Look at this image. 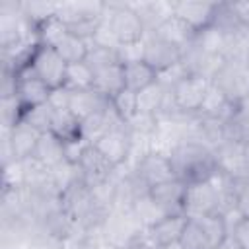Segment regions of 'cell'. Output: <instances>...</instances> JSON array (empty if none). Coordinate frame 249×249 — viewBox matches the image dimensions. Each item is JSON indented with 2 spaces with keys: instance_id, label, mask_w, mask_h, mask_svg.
Returning <instances> with one entry per match:
<instances>
[{
  "instance_id": "836d02e7",
  "label": "cell",
  "mask_w": 249,
  "mask_h": 249,
  "mask_svg": "<svg viewBox=\"0 0 249 249\" xmlns=\"http://www.w3.org/2000/svg\"><path fill=\"white\" fill-rule=\"evenodd\" d=\"M228 35L222 33L220 29H216L214 25L202 29L200 33H196V47L202 51V53H208V54H222L224 56V51H226V45H228ZM226 58V56H224Z\"/></svg>"
},
{
  "instance_id": "f907efd6",
  "label": "cell",
  "mask_w": 249,
  "mask_h": 249,
  "mask_svg": "<svg viewBox=\"0 0 249 249\" xmlns=\"http://www.w3.org/2000/svg\"><path fill=\"white\" fill-rule=\"evenodd\" d=\"M124 249H156V247H154V245L144 237V233H142L136 241H132V243H130V245H126Z\"/></svg>"
},
{
  "instance_id": "60d3db41",
  "label": "cell",
  "mask_w": 249,
  "mask_h": 249,
  "mask_svg": "<svg viewBox=\"0 0 249 249\" xmlns=\"http://www.w3.org/2000/svg\"><path fill=\"white\" fill-rule=\"evenodd\" d=\"M86 62L93 68V72L107 68L111 64H121L115 49H103V47H93V45H89V53H88Z\"/></svg>"
},
{
  "instance_id": "83f0119b",
  "label": "cell",
  "mask_w": 249,
  "mask_h": 249,
  "mask_svg": "<svg viewBox=\"0 0 249 249\" xmlns=\"http://www.w3.org/2000/svg\"><path fill=\"white\" fill-rule=\"evenodd\" d=\"M56 53L62 56V60L66 64H76V62H84L88 58V53H89V43L74 33H66L60 43L54 47Z\"/></svg>"
},
{
  "instance_id": "ee69618b",
  "label": "cell",
  "mask_w": 249,
  "mask_h": 249,
  "mask_svg": "<svg viewBox=\"0 0 249 249\" xmlns=\"http://www.w3.org/2000/svg\"><path fill=\"white\" fill-rule=\"evenodd\" d=\"M117 56L121 64H130V62H138L144 56V39L140 43H128V45H121L117 49Z\"/></svg>"
},
{
  "instance_id": "d6a6232c",
  "label": "cell",
  "mask_w": 249,
  "mask_h": 249,
  "mask_svg": "<svg viewBox=\"0 0 249 249\" xmlns=\"http://www.w3.org/2000/svg\"><path fill=\"white\" fill-rule=\"evenodd\" d=\"M53 134H56L62 142H70V140H78L82 138L80 134V121L68 111H54V119H53Z\"/></svg>"
},
{
  "instance_id": "7402d4cb",
  "label": "cell",
  "mask_w": 249,
  "mask_h": 249,
  "mask_svg": "<svg viewBox=\"0 0 249 249\" xmlns=\"http://www.w3.org/2000/svg\"><path fill=\"white\" fill-rule=\"evenodd\" d=\"M233 107L235 103L230 101L214 84H210V89L200 105V111L196 113L198 117L202 119H212V121H222V123H228L231 113H233Z\"/></svg>"
},
{
  "instance_id": "8d00e7d4",
  "label": "cell",
  "mask_w": 249,
  "mask_h": 249,
  "mask_svg": "<svg viewBox=\"0 0 249 249\" xmlns=\"http://www.w3.org/2000/svg\"><path fill=\"white\" fill-rule=\"evenodd\" d=\"M111 107L124 123H128L138 115V93L124 88L111 99Z\"/></svg>"
},
{
  "instance_id": "681fc988",
  "label": "cell",
  "mask_w": 249,
  "mask_h": 249,
  "mask_svg": "<svg viewBox=\"0 0 249 249\" xmlns=\"http://www.w3.org/2000/svg\"><path fill=\"white\" fill-rule=\"evenodd\" d=\"M233 10L237 12L239 19L245 23V27H249V2H231Z\"/></svg>"
},
{
  "instance_id": "d590c367",
  "label": "cell",
  "mask_w": 249,
  "mask_h": 249,
  "mask_svg": "<svg viewBox=\"0 0 249 249\" xmlns=\"http://www.w3.org/2000/svg\"><path fill=\"white\" fill-rule=\"evenodd\" d=\"M53 119H54V109L49 103H43V105H37L33 109H27L23 113V119L21 121L27 123L29 126H33L37 132L45 134V132H51Z\"/></svg>"
},
{
  "instance_id": "2e32d148",
  "label": "cell",
  "mask_w": 249,
  "mask_h": 249,
  "mask_svg": "<svg viewBox=\"0 0 249 249\" xmlns=\"http://www.w3.org/2000/svg\"><path fill=\"white\" fill-rule=\"evenodd\" d=\"M185 191H187V183L175 177L165 183L154 185L150 189V196L165 214H183Z\"/></svg>"
},
{
  "instance_id": "4dcf8cb0",
  "label": "cell",
  "mask_w": 249,
  "mask_h": 249,
  "mask_svg": "<svg viewBox=\"0 0 249 249\" xmlns=\"http://www.w3.org/2000/svg\"><path fill=\"white\" fill-rule=\"evenodd\" d=\"M130 212H132V216L136 218V222L142 226L144 231H146L148 228H152L156 222H160L163 216H167V214L152 200L150 193L144 195V196H140V198H136V202L132 204Z\"/></svg>"
},
{
  "instance_id": "ba28073f",
  "label": "cell",
  "mask_w": 249,
  "mask_h": 249,
  "mask_svg": "<svg viewBox=\"0 0 249 249\" xmlns=\"http://www.w3.org/2000/svg\"><path fill=\"white\" fill-rule=\"evenodd\" d=\"M93 146L115 167L126 165L130 161V152H132V136H130V130H128L126 123L111 128L109 132H105Z\"/></svg>"
},
{
  "instance_id": "5b68a950",
  "label": "cell",
  "mask_w": 249,
  "mask_h": 249,
  "mask_svg": "<svg viewBox=\"0 0 249 249\" xmlns=\"http://www.w3.org/2000/svg\"><path fill=\"white\" fill-rule=\"evenodd\" d=\"M212 84L233 103L249 97V68L245 60H226Z\"/></svg>"
},
{
  "instance_id": "8992f818",
  "label": "cell",
  "mask_w": 249,
  "mask_h": 249,
  "mask_svg": "<svg viewBox=\"0 0 249 249\" xmlns=\"http://www.w3.org/2000/svg\"><path fill=\"white\" fill-rule=\"evenodd\" d=\"M76 167H78L80 181L84 185H88L89 189H97V187L109 183L115 177L117 169H119L93 144H89L86 148V152H84V156H82V160Z\"/></svg>"
},
{
  "instance_id": "bcb514c9",
  "label": "cell",
  "mask_w": 249,
  "mask_h": 249,
  "mask_svg": "<svg viewBox=\"0 0 249 249\" xmlns=\"http://www.w3.org/2000/svg\"><path fill=\"white\" fill-rule=\"evenodd\" d=\"M88 146H89V144H88L84 138L64 142V160H66L68 163H72V165H78Z\"/></svg>"
},
{
  "instance_id": "30bf717a",
  "label": "cell",
  "mask_w": 249,
  "mask_h": 249,
  "mask_svg": "<svg viewBox=\"0 0 249 249\" xmlns=\"http://www.w3.org/2000/svg\"><path fill=\"white\" fill-rule=\"evenodd\" d=\"M183 58V51L175 45H171L169 41L161 39L156 33H146L144 37V56L142 60L146 64H150L158 74L171 68L173 64L181 62Z\"/></svg>"
},
{
  "instance_id": "52a82bcc",
  "label": "cell",
  "mask_w": 249,
  "mask_h": 249,
  "mask_svg": "<svg viewBox=\"0 0 249 249\" xmlns=\"http://www.w3.org/2000/svg\"><path fill=\"white\" fill-rule=\"evenodd\" d=\"M144 233L130 210H113L103 226V235L115 249H124Z\"/></svg>"
},
{
  "instance_id": "484cf974",
  "label": "cell",
  "mask_w": 249,
  "mask_h": 249,
  "mask_svg": "<svg viewBox=\"0 0 249 249\" xmlns=\"http://www.w3.org/2000/svg\"><path fill=\"white\" fill-rule=\"evenodd\" d=\"M33 158L37 161H41L45 167L53 169V167L60 165L62 161H66L64 160V142L56 134L45 132L39 138V144H37V150H35Z\"/></svg>"
},
{
  "instance_id": "1f68e13d",
  "label": "cell",
  "mask_w": 249,
  "mask_h": 249,
  "mask_svg": "<svg viewBox=\"0 0 249 249\" xmlns=\"http://www.w3.org/2000/svg\"><path fill=\"white\" fill-rule=\"evenodd\" d=\"M58 2H21V16L35 31L49 19L56 18Z\"/></svg>"
},
{
  "instance_id": "ab89813d",
  "label": "cell",
  "mask_w": 249,
  "mask_h": 249,
  "mask_svg": "<svg viewBox=\"0 0 249 249\" xmlns=\"http://www.w3.org/2000/svg\"><path fill=\"white\" fill-rule=\"evenodd\" d=\"M179 243H181L183 249H210V245H208L198 222L191 220V218H189V222H187V226L183 230V235H181Z\"/></svg>"
},
{
  "instance_id": "4316f807",
  "label": "cell",
  "mask_w": 249,
  "mask_h": 249,
  "mask_svg": "<svg viewBox=\"0 0 249 249\" xmlns=\"http://www.w3.org/2000/svg\"><path fill=\"white\" fill-rule=\"evenodd\" d=\"M226 138L237 142L249 140V97L235 103L233 113L226 123Z\"/></svg>"
},
{
  "instance_id": "816d5d0a",
  "label": "cell",
  "mask_w": 249,
  "mask_h": 249,
  "mask_svg": "<svg viewBox=\"0 0 249 249\" xmlns=\"http://www.w3.org/2000/svg\"><path fill=\"white\" fill-rule=\"evenodd\" d=\"M156 249H183V247H181V243H179V241H175V243H167V245H160V247H156Z\"/></svg>"
},
{
  "instance_id": "cb8c5ba5",
  "label": "cell",
  "mask_w": 249,
  "mask_h": 249,
  "mask_svg": "<svg viewBox=\"0 0 249 249\" xmlns=\"http://www.w3.org/2000/svg\"><path fill=\"white\" fill-rule=\"evenodd\" d=\"M123 74H124V88L134 93H140L142 89L158 82V72L144 60L123 64Z\"/></svg>"
},
{
  "instance_id": "74e56055",
  "label": "cell",
  "mask_w": 249,
  "mask_h": 249,
  "mask_svg": "<svg viewBox=\"0 0 249 249\" xmlns=\"http://www.w3.org/2000/svg\"><path fill=\"white\" fill-rule=\"evenodd\" d=\"M68 33V27L58 19V18H53L49 21H45L39 29H37V39L41 45H47V47H56L60 43V39Z\"/></svg>"
},
{
  "instance_id": "8fae6325",
  "label": "cell",
  "mask_w": 249,
  "mask_h": 249,
  "mask_svg": "<svg viewBox=\"0 0 249 249\" xmlns=\"http://www.w3.org/2000/svg\"><path fill=\"white\" fill-rule=\"evenodd\" d=\"M218 169L231 177L233 181L249 177V163L243 154V142L237 140H224L218 148L212 150Z\"/></svg>"
},
{
  "instance_id": "f6af8a7d",
  "label": "cell",
  "mask_w": 249,
  "mask_h": 249,
  "mask_svg": "<svg viewBox=\"0 0 249 249\" xmlns=\"http://www.w3.org/2000/svg\"><path fill=\"white\" fill-rule=\"evenodd\" d=\"M235 206L243 218H249V177L235 181Z\"/></svg>"
},
{
  "instance_id": "9c48e42d",
  "label": "cell",
  "mask_w": 249,
  "mask_h": 249,
  "mask_svg": "<svg viewBox=\"0 0 249 249\" xmlns=\"http://www.w3.org/2000/svg\"><path fill=\"white\" fill-rule=\"evenodd\" d=\"M132 169L150 189L154 185H160V183H165L169 179H175V171H173L169 154L156 152V150H150L148 154H144L132 165Z\"/></svg>"
},
{
  "instance_id": "d6986e66",
  "label": "cell",
  "mask_w": 249,
  "mask_h": 249,
  "mask_svg": "<svg viewBox=\"0 0 249 249\" xmlns=\"http://www.w3.org/2000/svg\"><path fill=\"white\" fill-rule=\"evenodd\" d=\"M60 204L66 212H70L74 216L76 222H80L95 204V195L93 189H89L88 185H84L80 179L76 183H72L62 195H60Z\"/></svg>"
},
{
  "instance_id": "d4e9b609",
  "label": "cell",
  "mask_w": 249,
  "mask_h": 249,
  "mask_svg": "<svg viewBox=\"0 0 249 249\" xmlns=\"http://www.w3.org/2000/svg\"><path fill=\"white\" fill-rule=\"evenodd\" d=\"M93 89L99 91L103 97L113 99L121 89H124V74L123 64H111L107 68L95 70L93 78Z\"/></svg>"
},
{
  "instance_id": "7bdbcfd3",
  "label": "cell",
  "mask_w": 249,
  "mask_h": 249,
  "mask_svg": "<svg viewBox=\"0 0 249 249\" xmlns=\"http://www.w3.org/2000/svg\"><path fill=\"white\" fill-rule=\"evenodd\" d=\"M23 185V161L14 160L2 165V189H16Z\"/></svg>"
},
{
  "instance_id": "ac0fdd59",
  "label": "cell",
  "mask_w": 249,
  "mask_h": 249,
  "mask_svg": "<svg viewBox=\"0 0 249 249\" xmlns=\"http://www.w3.org/2000/svg\"><path fill=\"white\" fill-rule=\"evenodd\" d=\"M187 222H189V218H187L185 214H167V216H163L160 222H156L152 228H148V230L144 231V237H146L154 247L167 245V243H175V241L181 239Z\"/></svg>"
},
{
  "instance_id": "f1b7e54d",
  "label": "cell",
  "mask_w": 249,
  "mask_h": 249,
  "mask_svg": "<svg viewBox=\"0 0 249 249\" xmlns=\"http://www.w3.org/2000/svg\"><path fill=\"white\" fill-rule=\"evenodd\" d=\"M210 249H218L226 239H228V228H226V222L222 218V214L218 212H212V214H206V216H200L196 218Z\"/></svg>"
},
{
  "instance_id": "44dd1931",
  "label": "cell",
  "mask_w": 249,
  "mask_h": 249,
  "mask_svg": "<svg viewBox=\"0 0 249 249\" xmlns=\"http://www.w3.org/2000/svg\"><path fill=\"white\" fill-rule=\"evenodd\" d=\"M128 6L140 16L146 33L156 31L163 21H167L173 14V2H128Z\"/></svg>"
},
{
  "instance_id": "c3c4849f",
  "label": "cell",
  "mask_w": 249,
  "mask_h": 249,
  "mask_svg": "<svg viewBox=\"0 0 249 249\" xmlns=\"http://www.w3.org/2000/svg\"><path fill=\"white\" fill-rule=\"evenodd\" d=\"M230 237L241 247V249H249V218H243L231 231Z\"/></svg>"
},
{
  "instance_id": "b9f144b4",
  "label": "cell",
  "mask_w": 249,
  "mask_h": 249,
  "mask_svg": "<svg viewBox=\"0 0 249 249\" xmlns=\"http://www.w3.org/2000/svg\"><path fill=\"white\" fill-rule=\"evenodd\" d=\"M89 45H93V47H103V49H115V51L121 47V43H119L115 31L111 29V25H109L105 19L99 21V25H97V29H95V33H93Z\"/></svg>"
},
{
  "instance_id": "277c9868",
  "label": "cell",
  "mask_w": 249,
  "mask_h": 249,
  "mask_svg": "<svg viewBox=\"0 0 249 249\" xmlns=\"http://www.w3.org/2000/svg\"><path fill=\"white\" fill-rule=\"evenodd\" d=\"M210 84L212 82L208 78L198 74H189L187 78H183L173 89H169L175 109L181 115H196L210 89Z\"/></svg>"
},
{
  "instance_id": "7dc6e473",
  "label": "cell",
  "mask_w": 249,
  "mask_h": 249,
  "mask_svg": "<svg viewBox=\"0 0 249 249\" xmlns=\"http://www.w3.org/2000/svg\"><path fill=\"white\" fill-rule=\"evenodd\" d=\"M54 111H64L68 109L70 105V89L66 86L62 88H56V89H51V95H49V101H47Z\"/></svg>"
},
{
  "instance_id": "3957f363",
  "label": "cell",
  "mask_w": 249,
  "mask_h": 249,
  "mask_svg": "<svg viewBox=\"0 0 249 249\" xmlns=\"http://www.w3.org/2000/svg\"><path fill=\"white\" fill-rule=\"evenodd\" d=\"M27 66L45 86H49V89L62 88L66 82L68 64L62 60V56L56 53L54 47H47L39 43Z\"/></svg>"
},
{
  "instance_id": "f35d334b",
  "label": "cell",
  "mask_w": 249,
  "mask_h": 249,
  "mask_svg": "<svg viewBox=\"0 0 249 249\" xmlns=\"http://www.w3.org/2000/svg\"><path fill=\"white\" fill-rule=\"evenodd\" d=\"M0 113H2V130H10L23 119V107L18 101V97H2L0 101Z\"/></svg>"
},
{
  "instance_id": "603a6c76",
  "label": "cell",
  "mask_w": 249,
  "mask_h": 249,
  "mask_svg": "<svg viewBox=\"0 0 249 249\" xmlns=\"http://www.w3.org/2000/svg\"><path fill=\"white\" fill-rule=\"evenodd\" d=\"M152 33H156V35H160L161 39H165V41H169L171 45H175V47H179L181 51H185L195 39H196V31L195 29H191L183 19H179L175 14L167 19V21H163L156 31H152Z\"/></svg>"
},
{
  "instance_id": "9a60e30c",
  "label": "cell",
  "mask_w": 249,
  "mask_h": 249,
  "mask_svg": "<svg viewBox=\"0 0 249 249\" xmlns=\"http://www.w3.org/2000/svg\"><path fill=\"white\" fill-rule=\"evenodd\" d=\"M216 6H218V2H187V0L173 2L175 16L179 19H183L196 33H200L202 29L212 25L214 14H216Z\"/></svg>"
},
{
  "instance_id": "6da1fadb",
  "label": "cell",
  "mask_w": 249,
  "mask_h": 249,
  "mask_svg": "<svg viewBox=\"0 0 249 249\" xmlns=\"http://www.w3.org/2000/svg\"><path fill=\"white\" fill-rule=\"evenodd\" d=\"M169 160H171L175 177L187 185L210 181V177L218 171L214 152L196 140L179 142L169 152Z\"/></svg>"
},
{
  "instance_id": "f5cc1de1",
  "label": "cell",
  "mask_w": 249,
  "mask_h": 249,
  "mask_svg": "<svg viewBox=\"0 0 249 249\" xmlns=\"http://www.w3.org/2000/svg\"><path fill=\"white\" fill-rule=\"evenodd\" d=\"M243 154H245V160H247V163H249V140L243 142Z\"/></svg>"
},
{
  "instance_id": "5bb4252c",
  "label": "cell",
  "mask_w": 249,
  "mask_h": 249,
  "mask_svg": "<svg viewBox=\"0 0 249 249\" xmlns=\"http://www.w3.org/2000/svg\"><path fill=\"white\" fill-rule=\"evenodd\" d=\"M39 138H41V132H37L33 126H29L23 121L12 126L10 130H2V140L10 146L14 160H19V161L33 158Z\"/></svg>"
},
{
  "instance_id": "e575fe53",
  "label": "cell",
  "mask_w": 249,
  "mask_h": 249,
  "mask_svg": "<svg viewBox=\"0 0 249 249\" xmlns=\"http://www.w3.org/2000/svg\"><path fill=\"white\" fill-rule=\"evenodd\" d=\"M93 78H95V72L86 60L68 64L64 86L68 89H89V88H93Z\"/></svg>"
},
{
  "instance_id": "e0dca14e",
  "label": "cell",
  "mask_w": 249,
  "mask_h": 249,
  "mask_svg": "<svg viewBox=\"0 0 249 249\" xmlns=\"http://www.w3.org/2000/svg\"><path fill=\"white\" fill-rule=\"evenodd\" d=\"M105 10V2H58L56 18L68 27H76L84 21L101 19Z\"/></svg>"
},
{
  "instance_id": "7a4b0ae2",
  "label": "cell",
  "mask_w": 249,
  "mask_h": 249,
  "mask_svg": "<svg viewBox=\"0 0 249 249\" xmlns=\"http://www.w3.org/2000/svg\"><path fill=\"white\" fill-rule=\"evenodd\" d=\"M101 19L111 25L121 45L140 43L146 37V27L140 16L128 6V2H105Z\"/></svg>"
},
{
  "instance_id": "ffe728a7",
  "label": "cell",
  "mask_w": 249,
  "mask_h": 249,
  "mask_svg": "<svg viewBox=\"0 0 249 249\" xmlns=\"http://www.w3.org/2000/svg\"><path fill=\"white\" fill-rule=\"evenodd\" d=\"M111 103V99L103 97L99 91H95L93 88L89 89H70V105L68 111L78 119L84 121L86 117L107 109Z\"/></svg>"
},
{
  "instance_id": "7c38bea8",
  "label": "cell",
  "mask_w": 249,
  "mask_h": 249,
  "mask_svg": "<svg viewBox=\"0 0 249 249\" xmlns=\"http://www.w3.org/2000/svg\"><path fill=\"white\" fill-rule=\"evenodd\" d=\"M18 76V86H16V97L21 103L23 111L33 109L37 105H43L49 101L51 89L49 86H45L33 72L29 66H23L19 70H16Z\"/></svg>"
},
{
  "instance_id": "4fadbf2b",
  "label": "cell",
  "mask_w": 249,
  "mask_h": 249,
  "mask_svg": "<svg viewBox=\"0 0 249 249\" xmlns=\"http://www.w3.org/2000/svg\"><path fill=\"white\" fill-rule=\"evenodd\" d=\"M216 191L210 181L187 185L185 200H183V214L191 220L216 212Z\"/></svg>"
},
{
  "instance_id": "f546056e",
  "label": "cell",
  "mask_w": 249,
  "mask_h": 249,
  "mask_svg": "<svg viewBox=\"0 0 249 249\" xmlns=\"http://www.w3.org/2000/svg\"><path fill=\"white\" fill-rule=\"evenodd\" d=\"M167 93H169V89H165L160 82H156L150 88L142 89L138 93V113L160 117V113H161V109L165 105Z\"/></svg>"
}]
</instances>
